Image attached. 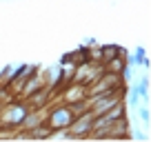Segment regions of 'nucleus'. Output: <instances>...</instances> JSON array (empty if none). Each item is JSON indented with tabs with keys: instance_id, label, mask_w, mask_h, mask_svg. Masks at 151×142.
Wrapping results in <instances>:
<instances>
[{
	"instance_id": "9d476101",
	"label": "nucleus",
	"mask_w": 151,
	"mask_h": 142,
	"mask_svg": "<svg viewBox=\"0 0 151 142\" xmlns=\"http://www.w3.org/2000/svg\"><path fill=\"white\" fill-rule=\"evenodd\" d=\"M133 138H138V140H147V133H142V131H136V133H131Z\"/></svg>"
},
{
	"instance_id": "39448f33",
	"label": "nucleus",
	"mask_w": 151,
	"mask_h": 142,
	"mask_svg": "<svg viewBox=\"0 0 151 142\" xmlns=\"http://www.w3.org/2000/svg\"><path fill=\"white\" fill-rule=\"evenodd\" d=\"M40 87H45V76H42V71H33L31 76L27 78V80L22 82V87H20V91L16 93V98H20V100H24L27 95H31L33 91H38Z\"/></svg>"
},
{
	"instance_id": "7ed1b4c3",
	"label": "nucleus",
	"mask_w": 151,
	"mask_h": 142,
	"mask_svg": "<svg viewBox=\"0 0 151 142\" xmlns=\"http://www.w3.org/2000/svg\"><path fill=\"white\" fill-rule=\"evenodd\" d=\"M73 118L76 115H73V111H71V107L62 102V104H58V107H51V104H49L47 120H45V122H47L53 131H58V129H67Z\"/></svg>"
},
{
	"instance_id": "f257e3e1",
	"label": "nucleus",
	"mask_w": 151,
	"mask_h": 142,
	"mask_svg": "<svg viewBox=\"0 0 151 142\" xmlns=\"http://www.w3.org/2000/svg\"><path fill=\"white\" fill-rule=\"evenodd\" d=\"M29 104L24 100H14V102L5 104L0 109V127H9V129H18V124L22 122V118L27 115Z\"/></svg>"
},
{
	"instance_id": "6e6552de",
	"label": "nucleus",
	"mask_w": 151,
	"mask_h": 142,
	"mask_svg": "<svg viewBox=\"0 0 151 142\" xmlns=\"http://www.w3.org/2000/svg\"><path fill=\"white\" fill-rule=\"evenodd\" d=\"M98 51H100V65H104V62L111 60L113 56H118L120 47H116V44H102V47H98Z\"/></svg>"
},
{
	"instance_id": "f03ea898",
	"label": "nucleus",
	"mask_w": 151,
	"mask_h": 142,
	"mask_svg": "<svg viewBox=\"0 0 151 142\" xmlns=\"http://www.w3.org/2000/svg\"><path fill=\"white\" fill-rule=\"evenodd\" d=\"M127 82L122 80V76L118 73H111V71H102L89 87H87V98H93L98 93H107V91H113V89H120L124 87Z\"/></svg>"
},
{
	"instance_id": "423d86ee",
	"label": "nucleus",
	"mask_w": 151,
	"mask_h": 142,
	"mask_svg": "<svg viewBox=\"0 0 151 142\" xmlns=\"http://www.w3.org/2000/svg\"><path fill=\"white\" fill-rule=\"evenodd\" d=\"M78 100H87V87L85 85L71 82V85H67V89H62V102L65 104L78 102Z\"/></svg>"
},
{
	"instance_id": "1a4fd4ad",
	"label": "nucleus",
	"mask_w": 151,
	"mask_h": 142,
	"mask_svg": "<svg viewBox=\"0 0 151 142\" xmlns=\"http://www.w3.org/2000/svg\"><path fill=\"white\" fill-rule=\"evenodd\" d=\"M138 115H140V120L145 124H149V120H151V115H149V104H142V107H138Z\"/></svg>"
},
{
	"instance_id": "20e7f679",
	"label": "nucleus",
	"mask_w": 151,
	"mask_h": 142,
	"mask_svg": "<svg viewBox=\"0 0 151 142\" xmlns=\"http://www.w3.org/2000/svg\"><path fill=\"white\" fill-rule=\"evenodd\" d=\"M91 122H93V113H91V109L78 113L73 120H71V124L67 127V138H71V140H76V138H89Z\"/></svg>"
},
{
	"instance_id": "0eeeda50",
	"label": "nucleus",
	"mask_w": 151,
	"mask_h": 142,
	"mask_svg": "<svg viewBox=\"0 0 151 142\" xmlns=\"http://www.w3.org/2000/svg\"><path fill=\"white\" fill-rule=\"evenodd\" d=\"M102 67H104V71H111V73H118V76H122V71L127 69V53L120 49L118 56H113L111 60H107Z\"/></svg>"
}]
</instances>
